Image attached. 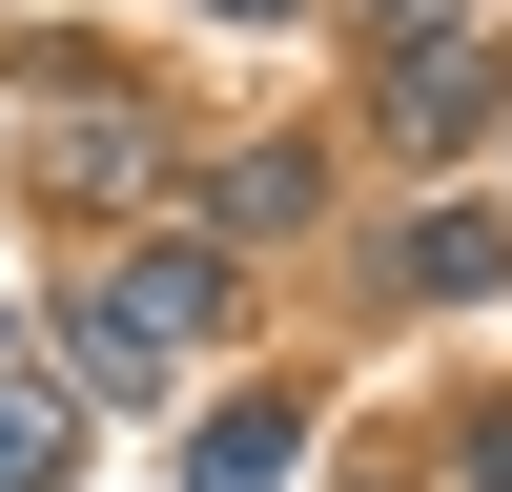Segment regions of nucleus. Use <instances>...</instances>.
<instances>
[{
  "mask_svg": "<svg viewBox=\"0 0 512 492\" xmlns=\"http://www.w3.org/2000/svg\"><path fill=\"white\" fill-rule=\"evenodd\" d=\"M205 308H226V287H205L185 246H123V267L82 287V328H62V349H82V390H103V410H144L164 369H185V328H205Z\"/></svg>",
  "mask_w": 512,
  "mask_h": 492,
  "instance_id": "nucleus-1",
  "label": "nucleus"
},
{
  "mask_svg": "<svg viewBox=\"0 0 512 492\" xmlns=\"http://www.w3.org/2000/svg\"><path fill=\"white\" fill-rule=\"evenodd\" d=\"M472 123H492V41H472V21H431V41L390 62V144H472Z\"/></svg>",
  "mask_w": 512,
  "mask_h": 492,
  "instance_id": "nucleus-2",
  "label": "nucleus"
},
{
  "mask_svg": "<svg viewBox=\"0 0 512 492\" xmlns=\"http://www.w3.org/2000/svg\"><path fill=\"white\" fill-rule=\"evenodd\" d=\"M410 287H431V308L512 287V226H492V205H431V226H410Z\"/></svg>",
  "mask_w": 512,
  "mask_h": 492,
  "instance_id": "nucleus-3",
  "label": "nucleus"
},
{
  "mask_svg": "<svg viewBox=\"0 0 512 492\" xmlns=\"http://www.w3.org/2000/svg\"><path fill=\"white\" fill-rule=\"evenodd\" d=\"M308 205H328V164H287V144H246L226 185H205V226H308Z\"/></svg>",
  "mask_w": 512,
  "mask_h": 492,
  "instance_id": "nucleus-4",
  "label": "nucleus"
},
{
  "mask_svg": "<svg viewBox=\"0 0 512 492\" xmlns=\"http://www.w3.org/2000/svg\"><path fill=\"white\" fill-rule=\"evenodd\" d=\"M62 431H82V410H62V390H41V369H21V349H0V472H62Z\"/></svg>",
  "mask_w": 512,
  "mask_h": 492,
  "instance_id": "nucleus-5",
  "label": "nucleus"
},
{
  "mask_svg": "<svg viewBox=\"0 0 512 492\" xmlns=\"http://www.w3.org/2000/svg\"><path fill=\"white\" fill-rule=\"evenodd\" d=\"M205 21H308V0H205Z\"/></svg>",
  "mask_w": 512,
  "mask_h": 492,
  "instance_id": "nucleus-6",
  "label": "nucleus"
}]
</instances>
